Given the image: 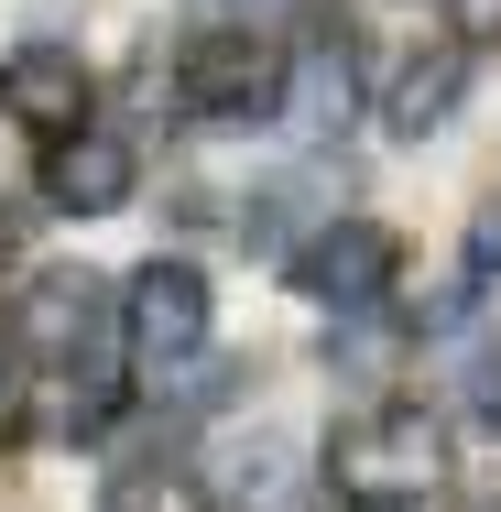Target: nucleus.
Here are the masks:
<instances>
[{
    "label": "nucleus",
    "mask_w": 501,
    "mask_h": 512,
    "mask_svg": "<svg viewBox=\"0 0 501 512\" xmlns=\"http://www.w3.org/2000/svg\"><path fill=\"white\" fill-rule=\"evenodd\" d=\"M131 186H142V153H131L120 131H66V142L44 153V197L66 207V218H109Z\"/></svg>",
    "instance_id": "nucleus-8"
},
{
    "label": "nucleus",
    "mask_w": 501,
    "mask_h": 512,
    "mask_svg": "<svg viewBox=\"0 0 501 512\" xmlns=\"http://www.w3.org/2000/svg\"><path fill=\"white\" fill-rule=\"evenodd\" d=\"M295 480H305V447L284 425H229V436H207V458H197L207 512H295Z\"/></svg>",
    "instance_id": "nucleus-5"
},
{
    "label": "nucleus",
    "mask_w": 501,
    "mask_h": 512,
    "mask_svg": "<svg viewBox=\"0 0 501 512\" xmlns=\"http://www.w3.org/2000/svg\"><path fill=\"white\" fill-rule=\"evenodd\" d=\"M458 99H469V55H458V44L403 55L393 88H382V131H393V142H425V131H447V120H458Z\"/></svg>",
    "instance_id": "nucleus-10"
},
{
    "label": "nucleus",
    "mask_w": 501,
    "mask_h": 512,
    "mask_svg": "<svg viewBox=\"0 0 501 512\" xmlns=\"http://www.w3.org/2000/svg\"><path fill=\"white\" fill-rule=\"evenodd\" d=\"M338 512H414V502H338Z\"/></svg>",
    "instance_id": "nucleus-15"
},
{
    "label": "nucleus",
    "mask_w": 501,
    "mask_h": 512,
    "mask_svg": "<svg viewBox=\"0 0 501 512\" xmlns=\"http://www.w3.org/2000/svg\"><path fill=\"white\" fill-rule=\"evenodd\" d=\"M175 109L186 120H284V55L240 22H207L175 55Z\"/></svg>",
    "instance_id": "nucleus-1"
},
{
    "label": "nucleus",
    "mask_w": 501,
    "mask_h": 512,
    "mask_svg": "<svg viewBox=\"0 0 501 512\" xmlns=\"http://www.w3.org/2000/svg\"><path fill=\"white\" fill-rule=\"evenodd\" d=\"M207 11H218V22H240V33H262V22L284 11V0H207Z\"/></svg>",
    "instance_id": "nucleus-12"
},
{
    "label": "nucleus",
    "mask_w": 501,
    "mask_h": 512,
    "mask_svg": "<svg viewBox=\"0 0 501 512\" xmlns=\"http://www.w3.org/2000/svg\"><path fill=\"white\" fill-rule=\"evenodd\" d=\"M480 425H501V360L480 371Z\"/></svg>",
    "instance_id": "nucleus-14"
},
{
    "label": "nucleus",
    "mask_w": 501,
    "mask_h": 512,
    "mask_svg": "<svg viewBox=\"0 0 501 512\" xmlns=\"http://www.w3.org/2000/svg\"><path fill=\"white\" fill-rule=\"evenodd\" d=\"M436 425L425 414H360V425H338V447H327V469H338V502H425V480H436Z\"/></svg>",
    "instance_id": "nucleus-3"
},
{
    "label": "nucleus",
    "mask_w": 501,
    "mask_h": 512,
    "mask_svg": "<svg viewBox=\"0 0 501 512\" xmlns=\"http://www.w3.org/2000/svg\"><path fill=\"white\" fill-rule=\"evenodd\" d=\"M120 338L153 360V371H186L207 349V273L197 262H142L120 284Z\"/></svg>",
    "instance_id": "nucleus-6"
},
{
    "label": "nucleus",
    "mask_w": 501,
    "mask_h": 512,
    "mask_svg": "<svg viewBox=\"0 0 501 512\" xmlns=\"http://www.w3.org/2000/svg\"><path fill=\"white\" fill-rule=\"evenodd\" d=\"M349 109H360V44L349 33H316L295 66H284V131L295 142H327V131H349Z\"/></svg>",
    "instance_id": "nucleus-9"
},
{
    "label": "nucleus",
    "mask_w": 501,
    "mask_h": 512,
    "mask_svg": "<svg viewBox=\"0 0 501 512\" xmlns=\"http://www.w3.org/2000/svg\"><path fill=\"white\" fill-rule=\"evenodd\" d=\"M447 33H458V55L469 44H501V0H447Z\"/></svg>",
    "instance_id": "nucleus-11"
},
{
    "label": "nucleus",
    "mask_w": 501,
    "mask_h": 512,
    "mask_svg": "<svg viewBox=\"0 0 501 512\" xmlns=\"http://www.w3.org/2000/svg\"><path fill=\"white\" fill-rule=\"evenodd\" d=\"M0 120H22L44 142L88 131V66H77V44H11L0 55Z\"/></svg>",
    "instance_id": "nucleus-7"
},
{
    "label": "nucleus",
    "mask_w": 501,
    "mask_h": 512,
    "mask_svg": "<svg viewBox=\"0 0 501 512\" xmlns=\"http://www.w3.org/2000/svg\"><path fill=\"white\" fill-rule=\"evenodd\" d=\"M393 262H403V251H393V229H382V218H327L316 240H295V262H284V273H295L305 306L371 316L382 295H393Z\"/></svg>",
    "instance_id": "nucleus-4"
},
{
    "label": "nucleus",
    "mask_w": 501,
    "mask_h": 512,
    "mask_svg": "<svg viewBox=\"0 0 501 512\" xmlns=\"http://www.w3.org/2000/svg\"><path fill=\"white\" fill-rule=\"evenodd\" d=\"M469 262H480V273H501V207L480 218V229H469Z\"/></svg>",
    "instance_id": "nucleus-13"
},
{
    "label": "nucleus",
    "mask_w": 501,
    "mask_h": 512,
    "mask_svg": "<svg viewBox=\"0 0 501 512\" xmlns=\"http://www.w3.org/2000/svg\"><path fill=\"white\" fill-rule=\"evenodd\" d=\"M11 327H22V349H33V360H55L66 382H88V371H109L120 306H109L99 273H33V284H22V306H11Z\"/></svg>",
    "instance_id": "nucleus-2"
},
{
    "label": "nucleus",
    "mask_w": 501,
    "mask_h": 512,
    "mask_svg": "<svg viewBox=\"0 0 501 512\" xmlns=\"http://www.w3.org/2000/svg\"><path fill=\"white\" fill-rule=\"evenodd\" d=\"M0 393H11V371H0Z\"/></svg>",
    "instance_id": "nucleus-16"
}]
</instances>
